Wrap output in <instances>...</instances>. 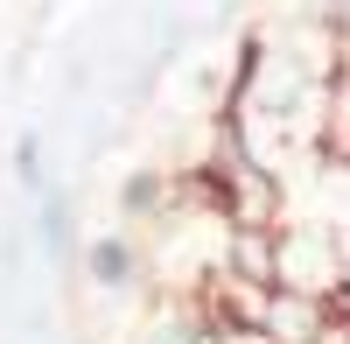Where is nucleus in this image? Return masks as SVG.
Here are the masks:
<instances>
[{"label": "nucleus", "mask_w": 350, "mask_h": 344, "mask_svg": "<svg viewBox=\"0 0 350 344\" xmlns=\"http://www.w3.org/2000/svg\"><path fill=\"white\" fill-rule=\"evenodd\" d=\"M14 183L21 190H42V127H21L14 134Z\"/></svg>", "instance_id": "3"}, {"label": "nucleus", "mask_w": 350, "mask_h": 344, "mask_svg": "<svg viewBox=\"0 0 350 344\" xmlns=\"http://www.w3.org/2000/svg\"><path fill=\"white\" fill-rule=\"evenodd\" d=\"M77 260H84V281H92L98 295H133L140 267H148V260H140V239L126 232V225H120V232H92Z\"/></svg>", "instance_id": "1"}, {"label": "nucleus", "mask_w": 350, "mask_h": 344, "mask_svg": "<svg viewBox=\"0 0 350 344\" xmlns=\"http://www.w3.org/2000/svg\"><path fill=\"white\" fill-rule=\"evenodd\" d=\"M168 204H175V176H168V162H140V169H126L120 176V218H168Z\"/></svg>", "instance_id": "2"}]
</instances>
